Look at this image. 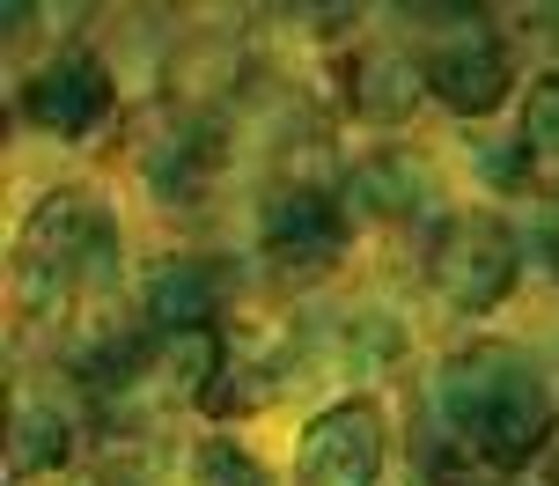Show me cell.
<instances>
[{
    "instance_id": "cell-4",
    "label": "cell",
    "mask_w": 559,
    "mask_h": 486,
    "mask_svg": "<svg viewBox=\"0 0 559 486\" xmlns=\"http://www.w3.org/2000/svg\"><path fill=\"white\" fill-rule=\"evenodd\" d=\"M427 88L442 96L449 111L486 118L508 88H515V59H508V45L486 23H472V29H456V37H442V45L427 52Z\"/></svg>"
},
{
    "instance_id": "cell-9",
    "label": "cell",
    "mask_w": 559,
    "mask_h": 486,
    "mask_svg": "<svg viewBox=\"0 0 559 486\" xmlns=\"http://www.w3.org/2000/svg\"><path fill=\"white\" fill-rule=\"evenodd\" d=\"M419 82H427V67H413L405 52H361L354 59V111L361 118H405Z\"/></svg>"
},
{
    "instance_id": "cell-11",
    "label": "cell",
    "mask_w": 559,
    "mask_h": 486,
    "mask_svg": "<svg viewBox=\"0 0 559 486\" xmlns=\"http://www.w3.org/2000/svg\"><path fill=\"white\" fill-rule=\"evenodd\" d=\"M523 147L559 163V74H537L531 96H523Z\"/></svg>"
},
{
    "instance_id": "cell-7",
    "label": "cell",
    "mask_w": 559,
    "mask_h": 486,
    "mask_svg": "<svg viewBox=\"0 0 559 486\" xmlns=\"http://www.w3.org/2000/svg\"><path fill=\"white\" fill-rule=\"evenodd\" d=\"M111 111V74H104V59L96 52H59L52 67H37L23 88V118L29 126H45V133H88L96 118Z\"/></svg>"
},
{
    "instance_id": "cell-6",
    "label": "cell",
    "mask_w": 559,
    "mask_h": 486,
    "mask_svg": "<svg viewBox=\"0 0 559 486\" xmlns=\"http://www.w3.org/2000/svg\"><path fill=\"white\" fill-rule=\"evenodd\" d=\"M258 244H265V258H273L280 273H324L338 258V244H346V214H338L324 192L295 185V192H273V200H265Z\"/></svg>"
},
{
    "instance_id": "cell-3",
    "label": "cell",
    "mask_w": 559,
    "mask_h": 486,
    "mask_svg": "<svg viewBox=\"0 0 559 486\" xmlns=\"http://www.w3.org/2000/svg\"><path fill=\"white\" fill-rule=\"evenodd\" d=\"M515 236H508L501 214H456V222H442V236H435V251H427V273H435V287H442V303H456L464 317L493 310L508 287H515Z\"/></svg>"
},
{
    "instance_id": "cell-12",
    "label": "cell",
    "mask_w": 559,
    "mask_h": 486,
    "mask_svg": "<svg viewBox=\"0 0 559 486\" xmlns=\"http://www.w3.org/2000/svg\"><path fill=\"white\" fill-rule=\"evenodd\" d=\"M192 479L199 486H265V472H258L236 442H206V450H199V464H192Z\"/></svg>"
},
{
    "instance_id": "cell-1",
    "label": "cell",
    "mask_w": 559,
    "mask_h": 486,
    "mask_svg": "<svg viewBox=\"0 0 559 486\" xmlns=\"http://www.w3.org/2000/svg\"><path fill=\"white\" fill-rule=\"evenodd\" d=\"M435 399H442V420L464 442H472L486 464H531L545 450V435H552V399H545V383L531 376V361H515L508 346H472V354H456L435 383Z\"/></svg>"
},
{
    "instance_id": "cell-5",
    "label": "cell",
    "mask_w": 559,
    "mask_h": 486,
    "mask_svg": "<svg viewBox=\"0 0 559 486\" xmlns=\"http://www.w3.org/2000/svg\"><path fill=\"white\" fill-rule=\"evenodd\" d=\"M383 472V413L376 405H332L302 435V479L309 486H376Z\"/></svg>"
},
{
    "instance_id": "cell-10",
    "label": "cell",
    "mask_w": 559,
    "mask_h": 486,
    "mask_svg": "<svg viewBox=\"0 0 559 486\" xmlns=\"http://www.w3.org/2000/svg\"><path fill=\"white\" fill-rule=\"evenodd\" d=\"M67 420L59 413H23L15 420V479H29V472H45V464H67Z\"/></svg>"
},
{
    "instance_id": "cell-2",
    "label": "cell",
    "mask_w": 559,
    "mask_h": 486,
    "mask_svg": "<svg viewBox=\"0 0 559 486\" xmlns=\"http://www.w3.org/2000/svg\"><path fill=\"white\" fill-rule=\"evenodd\" d=\"M111 258V222L88 192H52V200L29 214L23 244H15V273H23V303L37 317L67 310V295L82 287L88 265Z\"/></svg>"
},
{
    "instance_id": "cell-13",
    "label": "cell",
    "mask_w": 559,
    "mask_h": 486,
    "mask_svg": "<svg viewBox=\"0 0 559 486\" xmlns=\"http://www.w3.org/2000/svg\"><path fill=\"white\" fill-rule=\"evenodd\" d=\"M545 258H552V273H559V214H552V229H545Z\"/></svg>"
},
{
    "instance_id": "cell-8",
    "label": "cell",
    "mask_w": 559,
    "mask_h": 486,
    "mask_svg": "<svg viewBox=\"0 0 559 486\" xmlns=\"http://www.w3.org/2000/svg\"><path fill=\"white\" fill-rule=\"evenodd\" d=\"M214 310H222V273H214V265H199V258H169V265L147 273V324H163V332H177V340H192V332L214 324Z\"/></svg>"
}]
</instances>
